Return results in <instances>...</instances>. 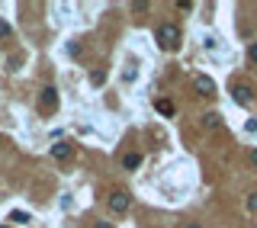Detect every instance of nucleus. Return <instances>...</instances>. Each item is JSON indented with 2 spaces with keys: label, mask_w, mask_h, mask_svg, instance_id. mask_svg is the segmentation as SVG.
I'll return each mask as SVG.
<instances>
[{
  "label": "nucleus",
  "mask_w": 257,
  "mask_h": 228,
  "mask_svg": "<svg viewBox=\"0 0 257 228\" xmlns=\"http://www.w3.org/2000/svg\"><path fill=\"white\" fill-rule=\"evenodd\" d=\"M154 39H158V45H161L164 52H174V49H180V29H177V26H171V23L158 26Z\"/></svg>",
  "instance_id": "nucleus-1"
},
{
  "label": "nucleus",
  "mask_w": 257,
  "mask_h": 228,
  "mask_svg": "<svg viewBox=\"0 0 257 228\" xmlns=\"http://www.w3.org/2000/svg\"><path fill=\"white\" fill-rule=\"evenodd\" d=\"M39 110L42 113H55L58 110V90L55 87H45V90L39 93Z\"/></svg>",
  "instance_id": "nucleus-2"
},
{
  "label": "nucleus",
  "mask_w": 257,
  "mask_h": 228,
  "mask_svg": "<svg viewBox=\"0 0 257 228\" xmlns=\"http://www.w3.org/2000/svg\"><path fill=\"white\" fill-rule=\"evenodd\" d=\"M110 209L113 212H126L128 209V193H123V190L113 193V196H110Z\"/></svg>",
  "instance_id": "nucleus-3"
},
{
  "label": "nucleus",
  "mask_w": 257,
  "mask_h": 228,
  "mask_svg": "<svg viewBox=\"0 0 257 228\" xmlns=\"http://www.w3.org/2000/svg\"><path fill=\"white\" fill-rule=\"evenodd\" d=\"M196 90H199L202 97H212V93H215L212 77H206V74H196Z\"/></svg>",
  "instance_id": "nucleus-4"
},
{
  "label": "nucleus",
  "mask_w": 257,
  "mask_h": 228,
  "mask_svg": "<svg viewBox=\"0 0 257 228\" xmlns=\"http://www.w3.org/2000/svg\"><path fill=\"white\" fill-rule=\"evenodd\" d=\"M232 100H235V103H238V106H248V103H251V90H248V87H232Z\"/></svg>",
  "instance_id": "nucleus-5"
},
{
  "label": "nucleus",
  "mask_w": 257,
  "mask_h": 228,
  "mask_svg": "<svg viewBox=\"0 0 257 228\" xmlns=\"http://www.w3.org/2000/svg\"><path fill=\"white\" fill-rule=\"evenodd\" d=\"M52 158H55V161H67V158H71V145H67V142H55V145H52Z\"/></svg>",
  "instance_id": "nucleus-6"
},
{
  "label": "nucleus",
  "mask_w": 257,
  "mask_h": 228,
  "mask_svg": "<svg viewBox=\"0 0 257 228\" xmlns=\"http://www.w3.org/2000/svg\"><path fill=\"white\" fill-rule=\"evenodd\" d=\"M154 110H158L161 116H174V113H177V110H174V103H171V100H158V103H154Z\"/></svg>",
  "instance_id": "nucleus-7"
},
{
  "label": "nucleus",
  "mask_w": 257,
  "mask_h": 228,
  "mask_svg": "<svg viewBox=\"0 0 257 228\" xmlns=\"http://www.w3.org/2000/svg\"><path fill=\"white\" fill-rule=\"evenodd\" d=\"M138 164H141V158H138V154H126V158H123V167H126V171H135Z\"/></svg>",
  "instance_id": "nucleus-8"
},
{
  "label": "nucleus",
  "mask_w": 257,
  "mask_h": 228,
  "mask_svg": "<svg viewBox=\"0 0 257 228\" xmlns=\"http://www.w3.org/2000/svg\"><path fill=\"white\" fill-rule=\"evenodd\" d=\"M10 222L26 225V222H29V212H19V209H13V212H10Z\"/></svg>",
  "instance_id": "nucleus-9"
},
{
  "label": "nucleus",
  "mask_w": 257,
  "mask_h": 228,
  "mask_svg": "<svg viewBox=\"0 0 257 228\" xmlns=\"http://www.w3.org/2000/svg\"><path fill=\"white\" fill-rule=\"evenodd\" d=\"M206 125H209V129H219V125H222V116H219V113H209V116H206Z\"/></svg>",
  "instance_id": "nucleus-10"
},
{
  "label": "nucleus",
  "mask_w": 257,
  "mask_h": 228,
  "mask_svg": "<svg viewBox=\"0 0 257 228\" xmlns=\"http://www.w3.org/2000/svg\"><path fill=\"white\" fill-rule=\"evenodd\" d=\"M103 80H106V74H103V71H97V74H90V84H97V87H100V84H103Z\"/></svg>",
  "instance_id": "nucleus-11"
},
{
  "label": "nucleus",
  "mask_w": 257,
  "mask_h": 228,
  "mask_svg": "<svg viewBox=\"0 0 257 228\" xmlns=\"http://www.w3.org/2000/svg\"><path fill=\"white\" fill-rule=\"evenodd\" d=\"M248 209L257 212V193H251V196H248Z\"/></svg>",
  "instance_id": "nucleus-12"
},
{
  "label": "nucleus",
  "mask_w": 257,
  "mask_h": 228,
  "mask_svg": "<svg viewBox=\"0 0 257 228\" xmlns=\"http://www.w3.org/2000/svg\"><path fill=\"white\" fill-rule=\"evenodd\" d=\"M10 36V23H3V19H0V39H6Z\"/></svg>",
  "instance_id": "nucleus-13"
},
{
  "label": "nucleus",
  "mask_w": 257,
  "mask_h": 228,
  "mask_svg": "<svg viewBox=\"0 0 257 228\" xmlns=\"http://www.w3.org/2000/svg\"><path fill=\"white\" fill-rule=\"evenodd\" d=\"M245 132H257V119H248V122H245Z\"/></svg>",
  "instance_id": "nucleus-14"
},
{
  "label": "nucleus",
  "mask_w": 257,
  "mask_h": 228,
  "mask_svg": "<svg viewBox=\"0 0 257 228\" xmlns=\"http://www.w3.org/2000/svg\"><path fill=\"white\" fill-rule=\"evenodd\" d=\"M248 58H251V61H254V64H257V42H254V45H251V49H248Z\"/></svg>",
  "instance_id": "nucleus-15"
},
{
  "label": "nucleus",
  "mask_w": 257,
  "mask_h": 228,
  "mask_svg": "<svg viewBox=\"0 0 257 228\" xmlns=\"http://www.w3.org/2000/svg\"><path fill=\"white\" fill-rule=\"evenodd\" d=\"M251 164H254V167H257V148H254V151H251Z\"/></svg>",
  "instance_id": "nucleus-16"
},
{
  "label": "nucleus",
  "mask_w": 257,
  "mask_h": 228,
  "mask_svg": "<svg viewBox=\"0 0 257 228\" xmlns=\"http://www.w3.org/2000/svg\"><path fill=\"white\" fill-rule=\"evenodd\" d=\"M97 228H110V225H106V222H97Z\"/></svg>",
  "instance_id": "nucleus-17"
}]
</instances>
